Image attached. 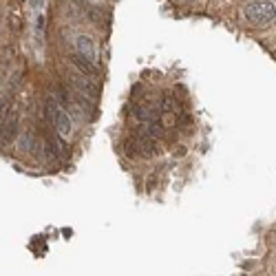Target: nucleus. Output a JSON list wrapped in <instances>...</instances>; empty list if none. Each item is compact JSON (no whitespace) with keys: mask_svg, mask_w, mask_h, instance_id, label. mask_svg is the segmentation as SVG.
Masks as SVG:
<instances>
[{"mask_svg":"<svg viewBox=\"0 0 276 276\" xmlns=\"http://www.w3.org/2000/svg\"><path fill=\"white\" fill-rule=\"evenodd\" d=\"M69 82H71V86H73L80 95H84L86 100H95V98H98V89H95L93 80L86 78V75L75 73V75H71V78H69Z\"/></svg>","mask_w":276,"mask_h":276,"instance_id":"20e7f679","label":"nucleus"},{"mask_svg":"<svg viewBox=\"0 0 276 276\" xmlns=\"http://www.w3.org/2000/svg\"><path fill=\"white\" fill-rule=\"evenodd\" d=\"M71 2H73L75 7H82V0H71Z\"/></svg>","mask_w":276,"mask_h":276,"instance_id":"1a4fd4ad","label":"nucleus"},{"mask_svg":"<svg viewBox=\"0 0 276 276\" xmlns=\"http://www.w3.org/2000/svg\"><path fill=\"white\" fill-rule=\"evenodd\" d=\"M71 62H73V66L80 71L82 75H86V78H91V80L98 78V73H95V69H93V62H89L86 58H82L80 53L73 55V58H71Z\"/></svg>","mask_w":276,"mask_h":276,"instance_id":"0eeeda50","label":"nucleus"},{"mask_svg":"<svg viewBox=\"0 0 276 276\" xmlns=\"http://www.w3.org/2000/svg\"><path fill=\"white\" fill-rule=\"evenodd\" d=\"M75 49H78V53L82 58H86L89 62H98V49H95V42L93 38H89V35H78L75 38Z\"/></svg>","mask_w":276,"mask_h":276,"instance_id":"39448f33","label":"nucleus"},{"mask_svg":"<svg viewBox=\"0 0 276 276\" xmlns=\"http://www.w3.org/2000/svg\"><path fill=\"white\" fill-rule=\"evenodd\" d=\"M18 146H20V150H24V152H35V148H38V137H35V133L22 131V135H20V139H18Z\"/></svg>","mask_w":276,"mask_h":276,"instance_id":"6e6552de","label":"nucleus"},{"mask_svg":"<svg viewBox=\"0 0 276 276\" xmlns=\"http://www.w3.org/2000/svg\"><path fill=\"white\" fill-rule=\"evenodd\" d=\"M155 148H157L155 139L141 131H137L135 135H131L129 139H126V152H129L131 157H150L152 152H155Z\"/></svg>","mask_w":276,"mask_h":276,"instance_id":"7ed1b4c3","label":"nucleus"},{"mask_svg":"<svg viewBox=\"0 0 276 276\" xmlns=\"http://www.w3.org/2000/svg\"><path fill=\"white\" fill-rule=\"evenodd\" d=\"M16 131H18V111L11 109L7 113V117H2V146L13 139Z\"/></svg>","mask_w":276,"mask_h":276,"instance_id":"423d86ee","label":"nucleus"},{"mask_svg":"<svg viewBox=\"0 0 276 276\" xmlns=\"http://www.w3.org/2000/svg\"><path fill=\"white\" fill-rule=\"evenodd\" d=\"M245 18L257 27H265L276 18V7L272 0H252L245 7Z\"/></svg>","mask_w":276,"mask_h":276,"instance_id":"f257e3e1","label":"nucleus"},{"mask_svg":"<svg viewBox=\"0 0 276 276\" xmlns=\"http://www.w3.org/2000/svg\"><path fill=\"white\" fill-rule=\"evenodd\" d=\"M44 111H47V117H49L51 124H53V129L58 131L62 137H69L71 131H73V124H71V117L64 113L62 106H58L53 100L49 98L47 102H44Z\"/></svg>","mask_w":276,"mask_h":276,"instance_id":"f03ea898","label":"nucleus"}]
</instances>
